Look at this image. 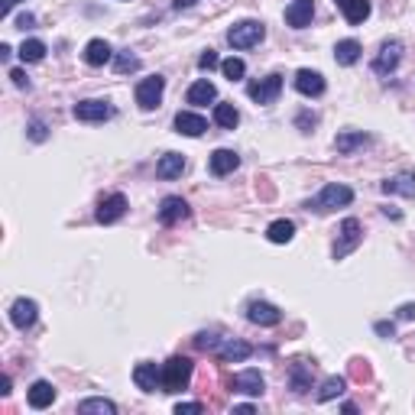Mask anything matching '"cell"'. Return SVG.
<instances>
[{"label":"cell","mask_w":415,"mask_h":415,"mask_svg":"<svg viewBox=\"0 0 415 415\" xmlns=\"http://www.w3.org/2000/svg\"><path fill=\"white\" fill-rule=\"evenodd\" d=\"M182 412H204V405L202 403H179L175 405V415H182Z\"/></svg>","instance_id":"40"},{"label":"cell","mask_w":415,"mask_h":415,"mask_svg":"<svg viewBox=\"0 0 415 415\" xmlns=\"http://www.w3.org/2000/svg\"><path fill=\"white\" fill-rule=\"evenodd\" d=\"M403 321H412L415 318V302H409V305H399V311H396Z\"/></svg>","instance_id":"41"},{"label":"cell","mask_w":415,"mask_h":415,"mask_svg":"<svg viewBox=\"0 0 415 415\" xmlns=\"http://www.w3.org/2000/svg\"><path fill=\"white\" fill-rule=\"evenodd\" d=\"M75 117L85 120V124H101V120L114 117V107L101 101V97H88V101H78L75 104Z\"/></svg>","instance_id":"5"},{"label":"cell","mask_w":415,"mask_h":415,"mask_svg":"<svg viewBox=\"0 0 415 415\" xmlns=\"http://www.w3.org/2000/svg\"><path fill=\"white\" fill-rule=\"evenodd\" d=\"M399 59H403V43L399 39H389V43L380 46V55H376V62H373V68L380 75L393 72L396 65H399Z\"/></svg>","instance_id":"15"},{"label":"cell","mask_w":415,"mask_h":415,"mask_svg":"<svg viewBox=\"0 0 415 415\" xmlns=\"http://www.w3.org/2000/svg\"><path fill=\"white\" fill-rule=\"evenodd\" d=\"M17 26H20V30H26V26H32V17H30V13H23L20 20H17Z\"/></svg>","instance_id":"46"},{"label":"cell","mask_w":415,"mask_h":415,"mask_svg":"<svg viewBox=\"0 0 415 415\" xmlns=\"http://www.w3.org/2000/svg\"><path fill=\"white\" fill-rule=\"evenodd\" d=\"M360 240H363L360 221H357V218H347V221L341 224V240L334 244V260H344L347 253H354V250L360 247Z\"/></svg>","instance_id":"7"},{"label":"cell","mask_w":415,"mask_h":415,"mask_svg":"<svg viewBox=\"0 0 415 415\" xmlns=\"http://www.w3.org/2000/svg\"><path fill=\"white\" fill-rule=\"evenodd\" d=\"M341 393H344V376H328L318 389V399L328 403V399H334V396H341Z\"/></svg>","instance_id":"33"},{"label":"cell","mask_w":415,"mask_h":415,"mask_svg":"<svg viewBox=\"0 0 415 415\" xmlns=\"http://www.w3.org/2000/svg\"><path fill=\"white\" fill-rule=\"evenodd\" d=\"M0 396H10V376L0 380Z\"/></svg>","instance_id":"45"},{"label":"cell","mask_w":415,"mask_h":415,"mask_svg":"<svg viewBox=\"0 0 415 415\" xmlns=\"http://www.w3.org/2000/svg\"><path fill=\"white\" fill-rule=\"evenodd\" d=\"M10 55H13V49H10V46H7V43H0V59H3V62H7V59H10Z\"/></svg>","instance_id":"47"},{"label":"cell","mask_w":415,"mask_h":415,"mask_svg":"<svg viewBox=\"0 0 415 415\" xmlns=\"http://www.w3.org/2000/svg\"><path fill=\"white\" fill-rule=\"evenodd\" d=\"M311 17H315V0H292L286 7V23L292 30L311 26Z\"/></svg>","instance_id":"11"},{"label":"cell","mask_w":415,"mask_h":415,"mask_svg":"<svg viewBox=\"0 0 415 415\" xmlns=\"http://www.w3.org/2000/svg\"><path fill=\"white\" fill-rule=\"evenodd\" d=\"M263 36H267V26L260 20H240L227 30V43L234 49H253V46L263 43Z\"/></svg>","instance_id":"2"},{"label":"cell","mask_w":415,"mask_h":415,"mask_svg":"<svg viewBox=\"0 0 415 415\" xmlns=\"http://www.w3.org/2000/svg\"><path fill=\"white\" fill-rule=\"evenodd\" d=\"M234 389L244 396H263L267 389V380H263V373L260 370H240L234 376Z\"/></svg>","instance_id":"16"},{"label":"cell","mask_w":415,"mask_h":415,"mask_svg":"<svg viewBox=\"0 0 415 415\" xmlns=\"http://www.w3.org/2000/svg\"><path fill=\"white\" fill-rule=\"evenodd\" d=\"M17 3H23V0H0V17H10V10Z\"/></svg>","instance_id":"43"},{"label":"cell","mask_w":415,"mask_h":415,"mask_svg":"<svg viewBox=\"0 0 415 415\" xmlns=\"http://www.w3.org/2000/svg\"><path fill=\"white\" fill-rule=\"evenodd\" d=\"M367 143H370V137H367L363 130H354V133H338V137H334V149H338L341 156H351V153L363 149Z\"/></svg>","instance_id":"22"},{"label":"cell","mask_w":415,"mask_h":415,"mask_svg":"<svg viewBox=\"0 0 415 415\" xmlns=\"http://www.w3.org/2000/svg\"><path fill=\"white\" fill-rule=\"evenodd\" d=\"M133 383H137L143 393H156V389H162V367H156V363H137V370H133Z\"/></svg>","instance_id":"12"},{"label":"cell","mask_w":415,"mask_h":415,"mask_svg":"<svg viewBox=\"0 0 415 415\" xmlns=\"http://www.w3.org/2000/svg\"><path fill=\"white\" fill-rule=\"evenodd\" d=\"M354 202V192L347 189V185H338V182H331V185H325L318 192V198L315 202H309V208H315V211H331V208H344V204Z\"/></svg>","instance_id":"3"},{"label":"cell","mask_w":415,"mask_h":415,"mask_svg":"<svg viewBox=\"0 0 415 415\" xmlns=\"http://www.w3.org/2000/svg\"><path fill=\"white\" fill-rule=\"evenodd\" d=\"M36 318H39V305L32 302V298H17L10 305V321H13V328H32L36 325Z\"/></svg>","instance_id":"8"},{"label":"cell","mask_w":415,"mask_h":415,"mask_svg":"<svg viewBox=\"0 0 415 415\" xmlns=\"http://www.w3.org/2000/svg\"><path fill=\"white\" fill-rule=\"evenodd\" d=\"M360 43L357 39H341V43L334 46V62L338 65H354L357 59H360Z\"/></svg>","instance_id":"27"},{"label":"cell","mask_w":415,"mask_h":415,"mask_svg":"<svg viewBox=\"0 0 415 415\" xmlns=\"http://www.w3.org/2000/svg\"><path fill=\"white\" fill-rule=\"evenodd\" d=\"M182 169H185V156H182V153H166V156L156 162V175H160V179H179Z\"/></svg>","instance_id":"25"},{"label":"cell","mask_w":415,"mask_h":415,"mask_svg":"<svg viewBox=\"0 0 415 415\" xmlns=\"http://www.w3.org/2000/svg\"><path fill=\"white\" fill-rule=\"evenodd\" d=\"M386 195H403V198H415V175L403 172V175H396V179H386L380 185Z\"/></svg>","instance_id":"24"},{"label":"cell","mask_w":415,"mask_h":415,"mask_svg":"<svg viewBox=\"0 0 415 415\" xmlns=\"http://www.w3.org/2000/svg\"><path fill=\"white\" fill-rule=\"evenodd\" d=\"M376 334H383V338H393V334H396L393 321H376Z\"/></svg>","instance_id":"42"},{"label":"cell","mask_w":415,"mask_h":415,"mask_svg":"<svg viewBox=\"0 0 415 415\" xmlns=\"http://www.w3.org/2000/svg\"><path fill=\"white\" fill-rule=\"evenodd\" d=\"M296 91L305 97H318L325 95V75L311 72V68H298L296 72Z\"/></svg>","instance_id":"13"},{"label":"cell","mask_w":415,"mask_h":415,"mask_svg":"<svg viewBox=\"0 0 415 415\" xmlns=\"http://www.w3.org/2000/svg\"><path fill=\"white\" fill-rule=\"evenodd\" d=\"M192 383V360L189 357H172L162 363V393H179Z\"/></svg>","instance_id":"1"},{"label":"cell","mask_w":415,"mask_h":415,"mask_svg":"<svg viewBox=\"0 0 415 415\" xmlns=\"http://www.w3.org/2000/svg\"><path fill=\"white\" fill-rule=\"evenodd\" d=\"M10 78H13V85H17V88H30V78H26V72H23V68H13Z\"/></svg>","instance_id":"39"},{"label":"cell","mask_w":415,"mask_h":415,"mask_svg":"<svg viewBox=\"0 0 415 415\" xmlns=\"http://www.w3.org/2000/svg\"><path fill=\"white\" fill-rule=\"evenodd\" d=\"M162 91H166V78L162 75H149L137 85V104L143 110H156L162 101Z\"/></svg>","instance_id":"4"},{"label":"cell","mask_w":415,"mask_h":415,"mask_svg":"<svg viewBox=\"0 0 415 415\" xmlns=\"http://www.w3.org/2000/svg\"><path fill=\"white\" fill-rule=\"evenodd\" d=\"M114 59V49L107 46V39H91V43L85 46V62L95 65V68H101V65H107Z\"/></svg>","instance_id":"23"},{"label":"cell","mask_w":415,"mask_h":415,"mask_svg":"<svg viewBox=\"0 0 415 415\" xmlns=\"http://www.w3.org/2000/svg\"><path fill=\"white\" fill-rule=\"evenodd\" d=\"M214 354H218L224 363H240L253 354V347H250L247 341H237V338H224V341L214 347Z\"/></svg>","instance_id":"14"},{"label":"cell","mask_w":415,"mask_h":415,"mask_svg":"<svg viewBox=\"0 0 415 415\" xmlns=\"http://www.w3.org/2000/svg\"><path fill=\"white\" fill-rule=\"evenodd\" d=\"M247 318L260 325V328H276L279 321H282V311L276 305H269V302H250L247 305Z\"/></svg>","instance_id":"9"},{"label":"cell","mask_w":415,"mask_h":415,"mask_svg":"<svg viewBox=\"0 0 415 415\" xmlns=\"http://www.w3.org/2000/svg\"><path fill=\"white\" fill-rule=\"evenodd\" d=\"M78 412H81V415H117V405L110 403V399H101V396H95V399L78 403Z\"/></svg>","instance_id":"29"},{"label":"cell","mask_w":415,"mask_h":415,"mask_svg":"<svg viewBox=\"0 0 415 415\" xmlns=\"http://www.w3.org/2000/svg\"><path fill=\"white\" fill-rule=\"evenodd\" d=\"M195 344H198L202 351H214V347H218V344H221V341H218L214 334H202V338H198V341H195Z\"/></svg>","instance_id":"38"},{"label":"cell","mask_w":415,"mask_h":415,"mask_svg":"<svg viewBox=\"0 0 415 415\" xmlns=\"http://www.w3.org/2000/svg\"><path fill=\"white\" fill-rule=\"evenodd\" d=\"M195 3H198V0H175V10H189Z\"/></svg>","instance_id":"44"},{"label":"cell","mask_w":415,"mask_h":415,"mask_svg":"<svg viewBox=\"0 0 415 415\" xmlns=\"http://www.w3.org/2000/svg\"><path fill=\"white\" fill-rule=\"evenodd\" d=\"M221 72L227 75L231 81H240V78L247 75V65H244V59H234V55H231L227 62H221Z\"/></svg>","instance_id":"34"},{"label":"cell","mask_w":415,"mask_h":415,"mask_svg":"<svg viewBox=\"0 0 415 415\" xmlns=\"http://www.w3.org/2000/svg\"><path fill=\"white\" fill-rule=\"evenodd\" d=\"M204 130H208V120L202 114H192V110L175 114V133H182V137H202Z\"/></svg>","instance_id":"17"},{"label":"cell","mask_w":415,"mask_h":415,"mask_svg":"<svg viewBox=\"0 0 415 415\" xmlns=\"http://www.w3.org/2000/svg\"><path fill=\"white\" fill-rule=\"evenodd\" d=\"M211 101H218V88H214L208 78H202V81H195V85L189 88V104L204 107V104H211Z\"/></svg>","instance_id":"26"},{"label":"cell","mask_w":415,"mask_h":415,"mask_svg":"<svg viewBox=\"0 0 415 415\" xmlns=\"http://www.w3.org/2000/svg\"><path fill=\"white\" fill-rule=\"evenodd\" d=\"M237 166H240V156H237L234 149H214L211 160H208V169H211V175H231Z\"/></svg>","instance_id":"19"},{"label":"cell","mask_w":415,"mask_h":415,"mask_svg":"<svg viewBox=\"0 0 415 415\" xmlns=\"http://www.w3.org/2000/svg\"><path fill=\"white\" fill-rule=\"evenodd\" d=\"M30 137L36 139V143H43V139H46V127H43V120H32V124H30Z\"/></svg>","instance_id":"37"},{"label":"cell","mask_w":415,"mask_h":415,"mask_svg":"<svg viewBox=\"0 0 415 415\" xmlns=\"http://www.w3.org/2000/svg\"><path fill=\"white\" fill-rule=\"evenodd\" d=\"M309 386H311V370H309V363L298 360L296 367H292V389H296V393H305Z\"/></svg>","instance_id":"32"},{"label":"cell","mask_w":415,"mask_h":415,"mask_svg":"<svg viewBox=\"0 0 415 415\" xmlns=\"http://www.w3.org/2000/svg\"><path fill=\"white\" fill-rule=\"evenodd\" d=\"M20 59L23 62H43L46 59V43L43 39H26L20 46Z\"/></svg>","instance_id":"31"},{"label":"cell","mask_w":415,"mask_h":415,"mask_svg":"<svg viewBox=\"0 0 415 415\" xmlns=\"http://www.w3.org/2000/svg\"><path fill=\"white\" fill-rule=\"evenodd\" d=\"M114 68H117V75H127V72H137L139 68V59L130 52H120L117 59H114Z\"/></svg>","instance_id":"35"},{"label":"cell","mask_w":415,"mask_h":415,"mask_svg":"<svg viewBox=\"0 0 415 415\" xmlns=\"http://www.w3.org/2000/svg\"><path fill=\"white\" fill-rule=\"evenodd\" d=\"M279 91H282V75H276V72L253 81V85H247V95L253 97L256 104H273L279 97Z\"/></svg>","instance_id":"6"},{"label":"cell","mask_w":415,"mask_h":415,"mask_svg":"<svg viewBox=\"0 0 415 415\" xmlns=\"http://www.w3.org/2000/svg\"><path fill=\"white\" fill-rule=\"evenodd\" d=\"M124 214H127V198L120 192L107 195L104 202L97 204V224H117Z\"/></svg>","instance_id":"10"},{"label":"cell","mask_w":415,"mask_h":415,"mask_svg":"<svg viewBox=\"0 0 415 415\" xmlns=\"http://www.w3.org/2000/svg\"><path fill=\"white\" fill-rule=\"evenodd\" d=\"M267 237H269V244H289V240L296 237V224L286 221V218H279V221H273L267 227Z\"/></svg>","instance_id":"28"},{"label":"cell","mask_w":415,"mask_h":415,"mask_svg":"<svg viewBox=\"0 0 415 415\" xmlns=\"http://www.w3.org/2000/svg\"><path fill=\"white\" fill-rule=\"evenodd\" d=\"M338 7H341V13H344V20L351 23V26H357V23H363L367 17H370V0H334Z\"/></svg>","instance_id":"20"},{"label":"cell","mask_w":415,"mask_h":415,"mask_svg":"<svg viewBox=\"0 0 415 415\" xmlns=\"http://www.w3.org/2000/svg\"><path fill=\"white\" fill-rule=\"evenodd\" d=\"M185 218H189V204L182 202L179 195H169V198H162V204H160V221L166 224V227L185 221Z\"/></svg>","instance_id":"18"},{"label":"cell","mask_w":415,"mask_h":415,"mask_svg":"<svg viewBox=\"0 0 415 415\" xmlns=\"http://www.w3.org/2000/svg\"><path fill=\"white\" fill-rule=\"evenodd\" d=\"M218 65H221V59H218V52H214V49L202 52V59H198V68H202V72H211V68H218Z\"/></svg>","instance_id":"36"},{"label":"cell","mask_w":415,"mask_h":415,"mask_svg":"<svg viewBox=\"0 0 415 415\" xmlns=\"http://www.w3.org/2000/svg\"><path fill=\"white\" fill-rule=\"evenodd\" d=\"M214 124L224 130H234L240 124V114H237L234 104H214Z\"/></svg>","instance_id":"30"},{"label":"cell","mask_w":415,"mask_h":415,"mask_svg":"<svg viewBox=\"0 0 415 415\" xmlns=\"http://www.w3.org/2000/svg\"><path fill=\"white\" fill-rule=\"evenodd\" d=\"M30 405L32 409H49V405L55 403V386L49 383V380H36V383L30 386Z\"/></svg>","instance_id":"21"}]
</instances>
